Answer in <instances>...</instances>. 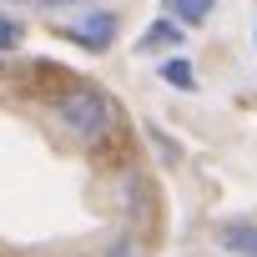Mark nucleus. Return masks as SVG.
Returning <instances> with one entry per match:
<instances>
[{"label":"nucleus","mask_w":257,"mask_h":257,"mask_svg":"<svg viewBox=\"0 0 257 257\" xmlns=\"http://www.w3.org/2000/svg\"><path fill=\"white\" fill-rule=\"evenodd\" d=\"M56 111H61V126H66L71 137H81V142H106L116 132V101L106 91H96V86L66 91Z\"/></svg>","instance_id":"1"},{"label":"nucleus","mask_w":257,"mask_h":257,"mask_svg":"<svg viewBox=\"0 0 257 257\" xmlns=\"http://www.w3.org/2000/svg\"><path fill=\"white\" fill-rule=\"evenodd\" d=\"M66 36H71V41H81L86 51H106V46L121 36V16H116V11H86L81 21H71V26H66Z\"/></svg>","instance_id":"2"},{"label":"nucleus","mask_w":257,"mask_h":257,"mask_svg":"<svg viewBox=\"0 0 257 257\" xmlns=\"http://www.w3.org/2000/svg\"><path fill=\"white\" fill-rule=\"evenodd\" d=\"M212 237H217V247H222V252L257 257V222H222Z\"/></svg>","instance_id":"3"},{"label":"nucleus","mask_w":257,"mask_h":257,"mask_svg":"<svg viewBox=\"0 0 257 257\" xmlns=\"http://www.w3.org/2000/svg\"><path fill=\"white\" fill-rule=\"evenodd\" d=\"M212 6H217V0H167V16L177 26H207Z\"/></svg>","instance_id":"4"},{"label":"nucleus","mask_w":257,"mask_h":257,"mask_svg":"<svg viewBox=\"0 0 257 257\" xmlns=\"http://www.w3.org/2000/svg\"><path fill=\"white\" fill-rule=\"evenodd\" d=\"M157 46H182V26L167 16V21H157L147 36H142V51H157Z\"/></svg>","instance_id":"5"},{"label":"nucleus","mask_w":257,"mask_h":257,"mask_svg":"<svg viewBox=\"0 0 257 257\" xmlns=\"http://www.w3.org/2000/svg\"><path fill=\"white\" fill-rule=\"evenodd\" d=\"M162 81H167V86H182V91H192V86H197V76H192V61H187V56H167V61H162Z\"/></svg>","instance_id":"6"},{"label":"nucleus","mask_w":257,"mask_h":257,"mask_svg":"<svg viewBox=\"0 0 257 257\" xmlns=\"http://www.w3.org/2000/svg\"><path fill=\"white\" fill-rule=\"evenodd\" d=\"M91 257H147V252H142V242H132V237H116V242H106V247L91 252Z\"/></svg>","instance_id":"7"},{"label":"nucleus","mask_w":257,"mask_h":257,"mask_svg":"<svg viewBox=\"0 0 257 257\" xmlns=\"http://www.w3.org/2000/svg\"><path fill=\"white\" fill-rule=\"evenodd\" d=\"M21 41H26V26L11 21V16H0V51H16Z\"/></svg>","instance_id":"8"},{"label":"nucleus","mask_w":257,"mask_h":257,"mask_svg":"<svg viewBox=\"0 0 257 257\" xmlns=\"http://www.w3.org/2000/svg\"><path fill=\"white\" fill-rule=\"evenodd\" d=\"M46 6H76V0H46Z\"/></svg>","instance_id":"9"},{"label":"nucleus","mask_w":257,"mask_h":257,"mask_svg":"<svg viewBox=\"0 0 257 257\" xmlns=\"http://www.w3.org/2000/svg\"><path fill=\"white\" fill-rule=\"evenodd\" d=\"M252 36H257V31H252Z\"/></svg>","instance_id":"10"}]
</instances>
